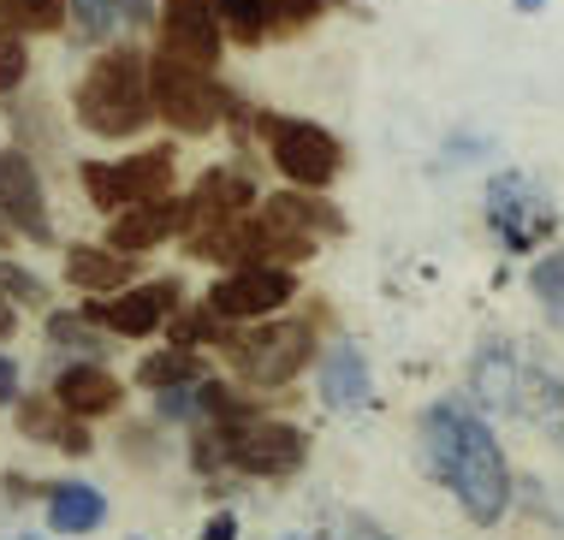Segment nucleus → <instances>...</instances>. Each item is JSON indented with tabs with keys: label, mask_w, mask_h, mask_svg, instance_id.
<instances>
[{
	"label": "nucleus",
	"mask_w": 564,
	"mask_h": 540,
	"mask_svg": "<svg viewBox=\"0 0 564 540\" xmlns=\"http://www.w3.org/2000/svg\"><path fill=\"white\" fill-rule=\"evenodd\" d=\"M7 231H12V226H7V220H0V244H7Z\"/></svg>",
	"instance_id": "obj_36"
},
{
	"label": "nucleus",
	"mask_w": 564,
	"mask_h": 540,
	"mask_svg": "<svg viewBox=\"0 0 564 540\" xmlns=\"http://www.w3.org/2000/svg\"><path fill=\"white\" fill-rule=\"evenodd\" d=\"M48 345H54V350H84V357H96L101 338H96V333H84V321H78V315H48Z\"/></svg>",
	"instance_id": "obj_29"
},
{
	"label": "nucleus",
	"mask_w": 564,
	"mask_h": 540,
	"mask_svg": "<svg viewBox=\"0 0 564 540\" xmlns=\"http://www.w3.org/2000/svg\"><path fill=\"white\" fill-rule=\"evenodd\" d=\"M220 19H226V36L232 42H268L273 36V0H215Z\"/></svg>",
	"instance_id": "obj_24"
},
{
	"label": "nucleus",
	"mask_w": 564,
	"mask_h": 540,
	"mask_svg": "<svg viewBox=\"0 0 564 540\" xmlns=\"http://www.w3.org/2000/svg\"><path fill=\"white\" fill-rule=\"evenodd\" d=\"M66 19L89 42H113L119 30H137L155 19V0H66Z\"/></svg>",
	"instance_id": "obj_17"
},
{
	"label": "nucleus",
	"mask_w": 564,
	"mask_h": 540,
	"mask_svg": "<svg viewBox=\"0 0 564 540\" xmlns=\"http://www.w3.org/2000/svg\"><path fill=\"white\" fill-rule=\"evenodd\" d=\"M350 540H387L380 529H369V522H357V529H350Z\"/></svg>",
	"instance_id": "obj_34"
},
{
	"label": "nucleus",
	"mask_w": 564,
	"mask_h": 540,
	"mask_svg": "<svg viewBox=\"0 0 564 540\" xmlns=\"http://www.w3.org/2000/svg\"><path fill=\"white\" fill-rule=\"evenodd\" d=\"M173 309H178V280H149V285H126L119 298L96 303L89 321L119 333V338H149V333H161V321L173 315Z\"/></svg>",
	"instance_id": "obj_11"
},
{
	"label": "nucleus",
	"mask_w": 564,
	"mask_h": 540,
	"mask_svg": "<svg viewBox=\"0 0 564 540\" xmlns=\"http://www.w3.org/2000/svg\"><path fill=\"white\" fill-rule=\"evenodd\" d=\"M422 452H429V469L452 487V499L464 505L469 522L494 529L511 511V463L499 452L494 428L464 398H434L422 410Z\"/></svg>",
	"instance_id": "obj_1"
},
{
	"label": "nucleus",
	"mask_w": 564,
	"mask_h": 540,
	"mask_svg": "<svg viewBox=\"0 0 564 540\" xmlns=\"http://www.w3.org/2000/svg\"><path fill=\"white\" fill-rule=\"evenodd\" d=\"M322 404L327 410H362L369 404V357H362L350 338L322 357Z\"/></svg>",
	"instance_id": "obj_16"
},
{
	"label": "nucleus",
	"mask_w": 564,
	"mask_h": 540,
	"mask_svg": "<svg viewBox=\"0 0 564 540\" xmlns=\"http://www.w3.org/2000/svg\"><path fill=\"white\" fill-rule=\"evenodd\" d=\"M262 214L268 220H280V226H292V231H303V238H339L345 231V214L327 203L322 191H303V184H292V191H280V196H268L262 203Z\"/></svg>",
	"instance_id": "obj_15"
},
{
	"label": "nucleus",
	"mask_w": 564,
	"mask_h": 540,
	"mask_svg": "<svg viewBox=\"0 0 564 540\" xmlns=\"http://www.w3.org/2000/svg\"><path fill=\"white\" fill-rule=\"evenodd\" d=\"M24 72H30L24 36H19V30H0V96H12V89L24 84Z\"/></svg>",
	"instance_id": "obj_28"
},
{
	"label": "nucleus",
	"mask_w": 564,
	"mask_h": 540,
	"mask_svg": "<svg viewBox=\"0 0 564 540\" xmlns=\"http://www.w3.org/2000/svg\"><path fill=\"white\" fill-rule=\"evenodd\" d=\"M101 517H108V499H101L96 487L66 482V487H54V493H48V522H54L59 534H89Z\"/></svg>",
	"instance_id": "obj_21"
},
{
	"label": "nucleus",
	"mask_w": 564,
	"mask_h": 540,
	"mask_svg": "<svg viewBox=\"0 0 564 540\" xmlns=\"http://www.w3.org/2000/svg\"><path fill=\"white\" fill-rule=\"evenodd\" d=\"M203 540H238L232 517H215V522H208V529H203Z\"/></svg>",
	"instance_id": "obj_32"
},
{
	"label": "nucleus",
	"mask_w": 564,
	"mask_h": 540,
	"mask_svg": "<svg viewBox=\"0 0 564 540\" xmlns=\"http://www.w3.org/2000/svg\"><path fill=\"white\" fill-rule=\"evenodd\" d=\"M149 89H155V114L173 131H185V137L220 131L226 119L238 114V96L215 77V66L185 60V54H173V48L149 54Z\"/></svg>",
	"instance_id": "obj_3"
},
{
	"label": "nucleus",
	"mask_w": 564,
	"mask_h": 540,
	"mask_svg": "<svg viewBox=\"0 0 564 540\" xmlns=\"http://www.w3.org/2000/svg\"><path fill=\"white\" fill-rule=\"evenodd\" d=\"M0 404H19V368L0 357Z\"/></svg>",
	"instance_id": "obj_31"
},
{
	"label": "nucleus",
	"mask_w": 564,
	"mask_h": 540,
	"mask_svg": "<svg viewBox=\"0 0 564 540\" xmlns=\"http://www.w3.org/2000/svg\"><path fill=\"white\" fill-rule=\"evenodd\" d=\"M137 380L149 386V392H166V386H203V363L191 357V345L178 350H155V357H143V368H137Z\"/></svg>",
	"instance_id": "obj_23"
},
{
	"label": "nucleus",
	"mask_w": 564,
	"mask_h": 540,
	"mask_svg": "<svg viewBox=\"0 0 564 540\" xmlns=\"http://www.w3.org/2000/svg\"><path fill=\"white\" fill-rule=\"evenodd\" d=\"M59 19H66V0H0V30H19V36L59 30Z\"/></svg>",
	"instance_id": "obj_25"
},
{
	"label": "nucleus",
	"mask_w": 564,
	"mask_h": 540,
	"mask_svg": "<svg viewBox=\"0 0 564 540\" xmlns=\"http://www.w3.org/2000/svg\"><path fill=\"white\" fill-rule=\"evenodd\" d=\"M220 42H226V19L215 0H161V48L220 66Z\"/></svg>",
	"instance_id": "obj_12"
},
{
	"label": "nucleus",
	"mask_w": 564,
	"mask_h": 540,
	"mask_svg": "<svg viewBox=\"0 0 564 540\" xmlns=\"http://www.w3.org/2000/svg\"><path fill=\"white\" fill-rule=\"evenodd\" d=\"M66 285L78 291H113V285H131V256L126 250H96V244H72L66 250Z\"/></svg>",
	"instance_id": "obj_18"
},
{
	"label": "nucleus",
	"mask_w": 564,
	"mask_h": 540,
	"mask_svg": "<svg viewBox=\"0 0 564 540\" xmlns=\"http://www.w3.org/2000/svg\"><path fill=\"white\" fill-rule=\"evenodd\" d=\"M0 220L19 238L54 244V220H48V196H42V173L24 149H0Z\"/></svg>",
	"instance_id": "obj_10"
},
{
	"label": "nucleus",
	"mask_w": 564,
	"mask_h": 540,
	"mask_svg": "<svg viewBox=\"0 0 564 540\" xmlns=\"http://www.w3.org/2000/svg\"><path fill=\"white\" fill-rule=\"evenodd\" d=\"M220 428V452L232 469L243 475H292L303 457H310V440L292 422H256V415H238V422H215Z\"/></svg>",
	"instance_id": "obj_8"
},
{
	"label": "nucleus",
	"mask_w": 564,
	"mask_h": 540,
	"mask_svg": "<svg viewBox=\"0 0 564 540\" xmlns=\"http://www.w3.org/2000/svg\"><path fill=\"white\" fill-rule=\"evenodd\" d=\"M72 114H78L84 131L96 137H137L155 119V89H149V54L126 48H101L89 60V72L72 89Z\"/></svg>",
	"instance_id": "obj_2"
},
{
	"label": "nucleus",
	"mask_w": 564,
	"mask_h": 540,
	"mask_svg": "<svg viewBox=\"0 0 564 540\" xmlns=\"http://www.w3.org/2000/svg\"><path fill=\"white\" fill-rule=\"evenodd\" d=\"M546 7V0H517V12H541Z\"/></svg>",
	"instance_id": "obj_35"
},
{
	"label": "nucleus",
	"mask_w": 564,
	"mask_h": 540,
	"mask_svg": "<svg viewBox=\"0 0 564 540\" xmlns=\"http://www.w3.org/2000/svg\"><path fill=\"white\" fill-rule=\"evenodd\" d=\"M78 179L101 214H119L131 203H149V196L173 191V149H143V154H119V161H84Z\"/></svg>",
	"instance_id": "obj_7"
},
{
	"label": "nucleus",
	"mask_w": 564,
	"mask_h": 540,
	"mask_svg": "<svg viewBox=\"0 0 564 540\" xmlns=\"http://www.w3.org/2000/svg\"><path fill=\"white\" fill-rule=\"evenodd\" d=\"M250 208H256V179L243 173V166H208V173L196 179V191L185 196V238L238 220V214H250Z\"/></svg>",
	"instance_id": "obj_13"
},
{
	"label": "nucleus",
	"mask_w": 564,
	"mask_h": 540,
	"mask_svg": "<svg viewBox=\"0 0 564 540\" xmlns=\"http://www.w3.org/2000/svg\"><path fill=\"white\" fill-rule=\"evenodd\" d=\"M250 131H262V143L273 154V166H280L292 184L303 191H327L333 179L345 173V143L333 137L327 126H315V119H285V114H250V107L238 101V114Z\"/></svg>",
	"instance_id": "obj_4"
},
{
	"label": "nucleus",
	"mask_w": 564,
	"mask_h": 540,
	"mask_svg": "<svg viewBox=\"0 0 564 540\" xmlns=\"http://www.w3.org/2000/svg\"><path fill=\"white\" fill-rule=\"evenodd\" d=\"M54 398L72 415H108V410H119V380L101 375V368H66L54 380Z\"/></svg>",
	"instance_id": "obj_19"
},
{
	"label": "nucleus",
	"mask_w": 564,
	"mask_h": 540,
	"mask_svg": "<svg viewBox=\"0 0 564 540\" xmlns=\"http://www.w3.org/2000/svg\"><path fill=\"white\" fill-rule=\"evenodd\" d=\"M297 298V280L292 268H280V261H256V268H232L226 280L208 291V309L226 321H262L273 309H285Z\"/></svg>",
	"instance_id": "obj_9"
},
{
	"label": "nucleus",
	"mask_w": 564,
	"mask_h": 540,
	"mask_svg": "<svg viewBox=\"0 0 564 540\" xmlns=\"http://www.w3.org/2000/svg\"><path fill=\"white\" fill-rule=\"evenodd\" d=\"M108 244L113 250H126V256H143V250H155L161 238H185V196H149V203H131V208H119L108 214Z\"/></svg>",
	"instance_id": "obj_14"
},
{
	"label": "nucleus",
	"mask_w": 564,
	"mask_h": 540,
	"mask_svg": "<svg viewBox=\"0 0 564 540\" xmlns=\"http://www.w3.org/2000/svg\"><path fill=\"white\" fill-rule=\"evenodd\" d=\"M487 226L499 231L506 250L523 256L558 231V208L529 173H494V184H487Z\"/></svg>",
	"instance_id": "obj_6"
},
{
	"label": "nucleus",
	"mask_w": 564,
	"mask_h": 540,
	"mask_svg": "<svg viewBox=\"0 0 564 540\" xmlns=\"http://www.w3.org/2000/svg\"><path fill=\"white\" fill-rule=\"evenodd\" d=\"M7 333H19V321H12V303L0 298V338H7Z\"/></svg>",
	"instance_id": "obj_33"
},
{
	"label": "nucleus",
	"mask_w": 564,
	"mask_h": 540,
	"mask_svg": "<svg viewBox=\"0 0 564 540\" xmlns=\"http://www.w3.org/2000/svg\"><path fill=\"white\" fill-rule=\"evenodd\" d=\"M0 298L7 303H42V280L19 261H0Z\"/></svg>",
	"instance_id": "obj_30"
},
{
	"label": "nucleus",
	"mask_w": 564,
	"mask_h": 540,
	"mask_svg": "<svg viewBox=\"0 0 564 540\" xmlns=\"http://www.w3.org/2000/svg\"><path fill=\"white\" fill-rule=\"evenodd\" d=\"M54 410H59V398H54V404H30V398H24V404H19L24 434L30 440H48V445H59V452H72V457H84L89 452V434L72 422V410L66 415H54Z\"/></svg>",
	"instance_id": "obj_22"
},
{
	"label": "nucleus",
	"mask_w": 564,
	"mask_h": 540,
	"mask_svg": "<svg viewBox=\"0 0 564 540\" xmlns=\"http://www.w3.org/2000/svg\"><path fill=\"white\" fill-rule=\"evenodd\" d=\"M523 386L529 375L517 368L511 350H481L476 357V392H481V404H494V410H523Z\"/></svg>",
	"instance_id": "obj_20"
},
{
	"label": "nucleus",
	"mask_w": 564,
	"mask_h": 540,
	"mask_svg": "<svg viewBox=\"0 0 564 540\" xmlns=\"http://www.w3.org/2000/svg\"><path fill=\"white\" fill-rule=\"evenodd\" d=\"M529 291H535V303L546 309V321H553V327H564V250H553V256L535 261Z\"/></svg>",
	"instance_id": "obj_26"
},
{
	"label": "nucleus",
	"mask_w": 564,
	"mask_h": 540,
	"mask_svg": "<svg viewBox=\"0 0 564 540\" xmlns=\"http://www.w3.org/2000/svg\"><path fill=\"white\" fill-rule=\"evenodd\" d=\"M220 350L250 386H285L315 357V327L310 321H280V327H256V333H226Z\"/></svg>",
	"instance_id": "obj_5"
},
{
	"label": "nucleus",
	"mask_w": 564,
	"mask_h": 540,
	"mask_svg": "<svg viewBox=\"0 0 564 540\" xmlns=\"http://www.w3.org/2000/svg\"><path fill=\"white\" fill-rule=\"evenodd\" d=\"M333 7H345V0H273V30H310L315 19H327Z\"/></svg>",
	"instance_id": "obj_27"
}]
</instances>
